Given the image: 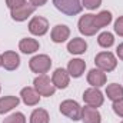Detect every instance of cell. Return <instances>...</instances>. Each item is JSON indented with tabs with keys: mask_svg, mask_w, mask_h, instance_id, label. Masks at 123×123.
Listing matches in <instances>:
<instances>
[{
	"mask_svg": "<svg viewBox=\"0 0 123 123\" xmlns=\"http://www.w3.org/2000/svg\"><path fill=\"white\" fill-rule=\"evenodd\" d=\"M33 85H34V90L39 93L40 96L50 97V96H53L55 92H56V87H55L53 82L50 80V77L47 74H39L34 79Z\"/></svg>",
	"mask_w": 123,
	"mask_h": 123,
	"instance_id": "obj_1",
	"label": "cell"
},
{
	"mask_svg": "<svg viewBox=\"0 0 123 123\" xmlns=\"http://www.w3.org/2000/svg\"><path fill=\"white\" fill-rule=\"evenodd\" d=\"M53 4L57 10H60L66 16L79 14L83 9V4H80V0H53Z\"/></svg>",
	"mask_w": 123,
	"mask_h": 123,
	"instance_id": "obj_2",
	"label": "cell"
},
{
	"mask_svg": "<svg viewBox=\"0 0 123 123\" xmlns=\"http://www.w3.org/2000/svg\"><path fill=\"white\" fill-rule=\"evenodd\" d=\"M29 67H30V70L33 73L46 74L52 67V60H50V57L47 55H37V56L30 59Z\"/></svg>",
	"mask_w": 123,
	"mask_h": 123,
	"instance_id": "obj_3",
	"label": "cell"
},
{
	"mask_svg": "<svg viewBox=\"0 0 123 123\" xmlns=\"http://www.w3.org/2000/svg\"><path fill=\"white\" fill-rule=\"evenodd\" d=\"M94 63L103 72H112L117 66V60H116L115 55L110 53V52H100L99 55H96Z\"/></svg>",
	"mask_w": 123,
	"mask_h": 123,
	"instance_id": "obj_4",
	"label": "cell"
},
{
	"mask_svg": "<svg viewBox=\"0 0 123 123\" xmlns=\"http://www.w3.org/2000/svg\"><path fill=\"white\" fill-rule=\"evenodd\" d=\"M60 113L62 115H64V116H67L69 119H72L73 122H76V120H80V116H82V107H80V105L77 103V102H74V100H64V102H62L60 103Z\"/></svg>",
	"mask_w": 123,
	"mask_h": 123,
	"instance_id": "obj_5",
	"label": "cell"
},
{
	"mask_svg": "<svg viewBox=\"0 0 123 123\" xmlns=\"http://www.w3.org/2000/svg\"><path fill=\"white\" fill-rule=\"evenodd\" d=\"M83 100L87 106H92V107H100L105 102V97H103V93L100 92L97 87H90L87 90H85L83 93Z\"/></svg>",
	"mask_w": 123,
	"mask_h": 123,
	"instance_id": "obj_6",
	"label": "cell"
},
{
	"mask_svg": "<svg viewBox=\"0 0 123 123\" xmlns=\"http://www.w3.org/2000/svg\"><path fill=\"white\" fill-rule=\"evenodd\" d=\"M49 30V22L47 19L42 16H36L29 22V31L34 36H43Z\"/></svg>",
	"mask_w": 123,
	"mask_h": 123,
	"instance_id": "obj_7",
	"label": "cell"
},
{
	"mask_svg": "<svg viewBox=\"0 0 123 123\" xmlns=\"http://www.w3.org/2000/svg\"><path fill=\"white\" fill-rule=\"evenodd\" d=\"M99 30L94 25V14H85L79 20V31L85 36H93Z\"/></svg>",
	"mask_w": 123,
	"mask_h": 123,
	"instance_id": "obj_8",
	"label": "cell"
},
{
	"mask_svg": "<svg viewBox=\"0 0 123 123\" xmlns=\"http://www.w3.org/2000/svg\"><path fill=\"white\" fill-rule=\"evenodd\" d=\"M1 66L6 69V70H16L19 66H20V57L16 52H4L1 55Z\"/></svg>",
	"mask_w": 123,
	"mask_h": 123,
	"instance_id": "obj_9",
	"label": "cell"
},
{
	"mask_svg": "<svg viewBox=\"0 0 123 123\" xmlns=\"http://www.w3.org/2000/svg\"><path fill=\"white\" fill-rule=\"evenodd\" d=\"M34 10H36V7L33 4H27L26 3V4H23V6L17 7V9H13L12 13H10V16L16 22H25L30 14L34 13Z\"/></svg>",
	"mask_w": 123,
	"mask_h": 123,
	"instance_id": "obj_10",
	"label": "cell"
},
{
	"mask_svg": "<svg viewBox=\"0 0 123 123\" xmlns=\"http://www.w3.org/2000/svg\"><path fill=\"white\" fill-rule=\"evenodd\" d=\"M52 82H53L56 89H66L69 86V82H70V74L67 73V70L59 67L55 70V73L52 76Z\"/></svg>",
	"mask_w": 123,
	"mask_h": 123,
	"instance_id": "obj_11",
	"label": "cell"
},
{
	"mask_svg": "<svg viewBox=\"0 0 123 123\" xmlns=\"http://www.w3.org/2000/svg\"><path fill=\"white\" fill-rule=\"evenodd\" d=\"M80 120L83 123H102V116L96 107L85 106V107H82Z\"/></svg>",
	"mask_w": 123,
	"mask_h": 123,
	"instance_id": "obj_12",
	"label": "cell"
},
{
	"mask_svg": "<svg viewBox=\"0 0 123 123\" xmlns=\"http://www.w3.org/2000/svg\"><path fill=\"white\" fill-rule=\"evenodd\" d=\"M20 97L26 106H36L40 102V94L34 90V87H23L20 92Z\"/></svg>",
	"mask_w": 123,
	"mask_h": 123,
	"instance_id": "obj_13",
	"label": "cell"
},
{
	"mask_svg": "<svg viewBox=\"0 0 123 123\" xmlns=\"http://www.w3.org/2000/svg\"><path fill=\"white\" fill-rule=\"evenodd\" d=\"M87 83L92 85V87H100L106 85V73L100 69H92L87 73Z\"/></svg>",
	"mask_w": 123,
	"mask_h": 123,
	"instance_id": "obj_14",
	"label": "cell"
},
{
	"mask_svg": "<svg viewBox=\"0 0 123 123\" xmlns=\"http://www.w3.org/2000/svg\"><path fill=\"white\" fill-rule=\"evenodd\" d=\"M50 36H52V40H53L55 43H63V42H66V40L69 39V36H70V29H69L67 26H64V25H57V26L53 27Z\"/></svg>",
	"mask_w": 123,
	"mask_h": 123,
	"instance_id": "obj_15",
	"label": "cell"
},
{
	"mask_svg": "<svg viewBox=\"0 0 123 123\" xmlns=\"http://www.w3.org/2000/svg\"><path fill=\"white\" fill-rule=\"evenodd\" d=\"M85 69H86V63L82 59H73L67 64V73L72 77H80L83 74Z\"/></svg>",
	"mask_w": 123,
	"mask_h": 123,
	"instance_id": "obj_16",
	"label": "cell"
},
{
	"mask_svg": "<svg viewBox=\"0 0 123 123\" xmlns=\"http://www.w3.org/2000/svg\"><path fill=\"white\" fill-rule=\"evenodd\" d=\"M86 49H87V43L80 37H74L67 43V52L72 55H83Z\"/></svg>",
	"mask_w": 123,
	"mask_h": 123,
	"instance_id": "obj_17",
	"label": "cell"
},
{
	"mask_svg": "<svg viewBox=\"0 0 123 123\" xmlns=\"http://www.w3.org/2000/svg\"><path fill=\"white\" fill-rule=\"evenodd\" d=\"M20 103V99L17 96H6L0 99V115H4L7 112H10L12 109L17 107V105Z\"/></svg>",
	"mask_w": 123,
	"mask_h": 123,
	"instance_id": "obj_18",
	"label": "cell"
},
{
	"mask_svg": "<svg viewBox=\"0 0 123 123\" xmlns=\"http://www.w3.org/2000/svg\"><path fill=\"white\" fill-rule=\"evenodd\" d=\"M40 44L36 39H31V37H26V39H22L20 43H19V49L22 50V53L25 55H30L34 53L36 50H39Z\"/></svg>",
	"mask_w": 123,
	"mask_h": 123,
	"instance_id": "obj_19",
	"label": "cell"
},
{
	"mask_svg": "<svg viewBox=\"0 0 123 123\" xmlns=\"http://www.w3.org/2000/svg\"><path fill=\"white\" fill-rule=\"evenodd\" d=\"M106 94L113 102L120 100V99H123V87L117 83H112V85H109L106 87Z\"/></svg>",
	"mask_w": 123,
	"mask_h": 123,
	"instance_id": "obj_20",
	"label": "cell"
},
{
	"mask_svg": "<svg viewBox=\"0 0 123 123\" xmlns=\"http://www.w3.org/2000/svg\"><path fill=\"white\" fill-rule=\"evenodd\" d=\"M50 117H49V113L47 110L44 109H34L30 115V123H49Z\"/></svg>",
	"mask_w": 123,
	"mask_h": 123,
	"instance_id": "obj_21",
	"label": "cell"
},
{
	"mask_svg": "<svg viewBox=\"0 0 123 123\" xmlns=\"http://www.w3.org/2000/svg\"><path fill=\"white\" fill-rule=\"evenodd\" d=\"M110 22H112V13L107 12V10H103V12H100L99 14L94 16V25H96L97 29H102V27L107 26Z\"/></svg>",
	"mask_w": 123,
	"mask_h": 123,
	"instance_id": "obj_22",
	"label": "cell"
},
{
	"mask_svg": "<svg viewBox=\"0 0 123 123\" xmlns=\"http://www.w3.org/2000/svg\"><path fill=\"white\" fill-rule=\"evenodd\" d=\"M97 43H99V46L107 49V47L113 46V43H115V37H113L112 33H109V31H103V33L99 34V37H97Z\"/></svg>",
	"mask_w": 123,
	"mask_h": 123,
	"instance_id": "obj_23",
	"label": "cell"
},
{
	"mask_svg": "<svg viewBox=\"0 0 123 123\" xmlns=\"http://www.w3.org/2000/svg\"><path fill=\"white\" fill-rule=\"evenodd\" d=\"M3 123H26V117H25L23 113L16 112V113L10 115L9 117H6V119L3 120Z\"/></svg>",
	"mask_w": 123,
	"mask_h": 123,
	"instance_id": "obj_24",
	"label": "cell"
},
{
	"mask_svg": "<svg viewBox=\"0 0 123 123\" xmlns=\"http://www.w3.org/2000/svg\"><path fill=\"white\" fill-rule=\"evenodd\" d=\"M112 107H113V112H115L117 116L123 117V99L113 102V106H112Z\"/></svg>",
	"mask_w": 123,
	"mask_h": 123,
	"instance_id": "obj_25",
	"label": "cell"
},
{
	"mask_svg": "<svg viewBox=\"0 0 123 123\" xmlns=\"http://www.w3.org/2000/svg\"><path fill=\"white\" fill-rule=\"evenodd\" d=\"M102 4V0H83V6L89 10H94Z\"/></svg>",
	"mask_w": 123,
	"mask_h": 123,
	"instance_id": "obj_26",
	"label": "cell"
},
{
	"mask_svg": "<svg viewBox=\"0 0 123 123\" xmlns=\"http://www.w3.org/2000/svg\"><path fill=\"white\" fill-rule=\"evenodd\" d=\"M6 4L10 10H13V9H17L20 6L26 4V0H6Z\"/></svg>",
	"mask_w": 123,
	"mask_h": 123,
	"instance_id": "obj_27",
	"label": "cell"
},
{
	"mask_svg": "<svg viewBox=\"0 0 123 123\" xmlns=\"http://www.w3.org/2000/svg\"><path fill=\"white\" fill-rule=\"evenodd\" d=\"M115 31H116V34H119V36L123 37V16H120L115 22Z\"/></svg>",
	"mask_w": 123,
	"mask_h": 123,
	"instance_id": "obj_28",
	"label": "cell"
},
{
	"mask_svg": "<svg viewBox=\"0 0 123 123\" xmlns=\"http://www.w3.org/2000/svg\"><path fill=\"white\" fill-rule=\"evenodd\" d=\"M47 3V0H30V4H33L34 7H40V6H44Z\"/></svg>",
	"mask_w": 123,
	"mask_h": 123,
	"instance_id": "obj_29",
	"label": "cell"
},
{
	"mask_svg": "<svg viewBox=\"0 0 123 123\" xmlns=\"http://www.w3.org/2000/svg\"><path fill=\"white\" fill-rule=\"evenodd\" d=\"M116 53H117L119 59H122V60H123V43H120V44L117 46V49H116Z\"/></svg>",
	"mask_w": 123,
	"mask_h": 123,
	"instance_id": "obj_30",
	"label": "cell"
},
{
	"mask_svg": "<svg viewBox=\"0 0 123 123\" xmlns=\"http://www.w3.org/2000/svg\"><path fill=\"white\" fill-rule=\"evenodd\" d=\"M0 66H1V55H0Z\"/></svg>",
	"mask_w": 123,
	"mask_h": 123,
	"instance_id": "obj_31",
	"label": "cell"
},
{
	"mask_svg": "<svg viewBox=\"0 0 123 123\" xmlns=\"http://www.w3.org/2000/svg\"><path fill=\"white\" fill-rule=\"evenodd\" d=\"M120 123H123V120H122V122H120Z\"/></svg>",
	"mask_w": 123,
	"mask_h": 123,
	"instance_id": "obj_32",
	"label": "cell"
},
{
	"mask_svg": "<svg viewBox=\"0 0 123 123\" xmlns=\"http://www.w3.org/2000/svg\"><path fill=\"white\" fill-rule=\"evenodd\" d=\"M0 90H1V87H0Z\"/></svg>",
	"mask_w": 123,
	"mask_h": 123,
	"instance_id": "obj_33",
	"label": "cell"
}]
</instances>
